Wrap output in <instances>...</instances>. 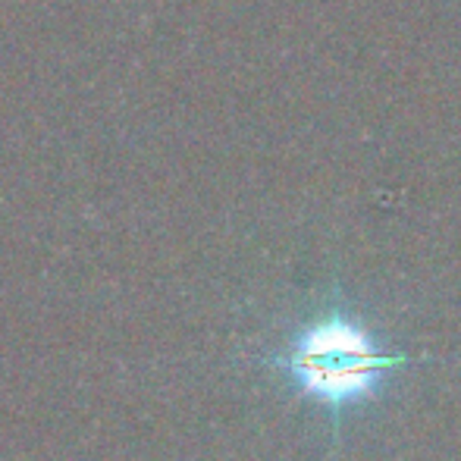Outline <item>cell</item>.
Returning <instances> with one entry per match:
<instances>
[{"mask_svg":"<svg viewBox=\"0 0 461 461\" xmlns=\"http://www.w3.org/2000/svg\"><path fill=\"white\" fill-rule=\"evenodd\" d=\"M395 365H405V358L380 355L365 330L342 317L314 323L308 333L298 336L285 358L298 386L333 408L367 395Z\"/></svg>","mask_w":461,"mask_h":461,"instance_id":"obj_1","label":"cell"}]
</instances>
